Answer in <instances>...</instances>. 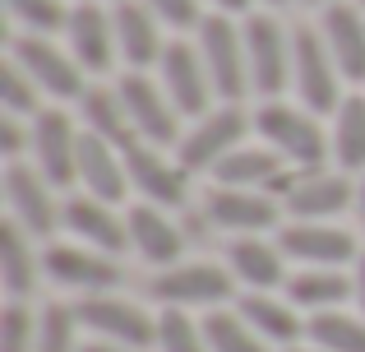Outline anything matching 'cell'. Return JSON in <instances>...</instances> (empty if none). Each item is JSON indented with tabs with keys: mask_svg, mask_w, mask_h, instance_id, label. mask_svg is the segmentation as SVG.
<instances>
[{
	"mask_svg": "<svg viewBox=\"0 0 365 352\" xmlns=\"http://www.w3.org/2000/svg\"><path fill=\"white\" fill-rule=\"evenodd\" d=\"M255 135L282 158L296 172H310V167H324L333 154V139L324 135L319 116L310 107H296V102L268 98L255 107Z\"/></svg>",
	"mask_w": 365,
	"mask_h": 352,
	"instance_id": "obj_1",
	"label": "cell"
},
{
	"mask_svg": "<svg viewBox=\"0 0 365 352\" xmlns=\"http://www.w3.org/2000/svg\"><path fill=\"white\" fill-rule=\"evenodd\" d=\"M250 130H255V116L241 111V102H217L208 116H199L195 126L180 135V144L171 149V154H176V163L185 167V172H213L227 154H236V149L245 144Z\"/></svg>",
	"mask_w": 365,
	"mask_h": 352,
	"instance_id": "obj_2",
	"label": "cell"
},
{
	"mask_svg": "<svg viewBox=\"0 0 365 352\" xmlns=\"http://www.w3.org/2000/svg\"><path fill=\"white\" fill-rule=\"evenodd\" d=\"M9 61H19L28 70V79L56 102H83L88 84H83V65L70 56V46H56L42 33H19L9 37Z\"/></svg>",
	"mask_w": 365,
	"mask_h": 352,
	"instance_id": "obj_3",
	"label": "cell"
},
{
	"mask_svg": "<svg viewBox=\"0 0 365 352\" xmlns=\"http://www.w3.org/2000/svg\"><path fill=\"white\" fill-rule=\"evenodd\" d=\"M199 56H204V65H208L217 102H241L250 93L245 28H236L227 14H204V24H199Z\"/></svg>",
	"mask_w": 365,
	"mask_h": 352,
	"instance_id": "obj_4",
	"label": "cell"
},
{
	"mask_svg": "<svg viewBox=\"0 0 365 352\" xmlns=\"http://www.w3.org/2000/svg\"><path fill=\"white\" fill-rule=\"evenodd\" d=\"M292 89L301 107H310L314 116H333L342 107V74L329 56L324 33H314V28H301L292 37Z\"/></svg>",
	"mask_w": 365,
	"mask_h": 352,
	"instance_id": "obj_5",
	"label": "cell"
},
{
	"mask_svg": "<svg viewBox=\"0 0 365 352\" xmlns=\"http://www.w3.org/2000/svg\"><path fill=\"white\" fill-rule=\"evenodd\" d=\"M232 292H236V273L213 260H180L153 278V297L162 306H180V311H195V306L217 311L232 301Z\"/></svg>",
	"mask_w": 365,
	"mask_h": 352,
	"instance_id": "obj_6",
	"label": "cell"
},
{
	"mask_svg": "<svg viewBox=\"0 0 365 352\" xmlns=\"http://www.w3.org/2000/svg\"><path fill=\"white\" fill-rule=\"evenodd\" d=\"M74 316H79V329H88L93 338H107V343L134 348V352H143L148 343H158V320H153L143 306L116 297V292L79 297V301H74Z\"/></svg>",
	"mask_w": 365,
	"mask_h": 352,
	"instance_id": "obj_7",
	"label": "cell"
},
{
	"mask_svg": "<svg viewBox=\"0 0 365 352\" xmlns=\"http://www.w3.org/2000/svg\"><path fill=\"white\" fill-rule=\"evenodd\" d=\"M116 89L125 98L130 121H134V135H139L143 144H153V149H176L180 144V121L185 116L176 111V102L167 98L162 84H153L143 70H125L116 79Z\"/></svg>",
	"mask_w": 365,
	"mask_h": 352,
	"instance_id": "obj_8",
	"label": "cell"
},
{
	"mask_svg": "<svg viewBox=\"0 0 365 352\" xmlns=\"http://www.w3.org/2000/svg\"><path fill=\"white\" fill-rule=\"evenodd\" d=\"M241 28H245V56H250V93L264 102L282 98V89H292V37L268 14H250Z\"/></svg>",
	"mask_w": 365,
	"mask_h": 352,
	"instance_id": "obj_9",
	"label": "cell"
},
{
	"mask_svg": "<svg viewBox=\"0 0 365 352\" xmlns=\"http://www.w3.org/2000/svg\"><path fill=\"white\" fill-rule=\"evenodd\" d=\"M158 70H162V89L176 102L180 116L199 121V116L213 111L217 89H213V79H208V65H204V56H199V46H190L185 37H171Z\"/></svg>",
	"mask_w": 365,
	"mask_h": 352,
	"instance_id": "obj_10",
	"label": "cell"
},
{
	"mask_svg": "<svg viewBox=\"0 0 365 352\" xmlns=\"http://www.w3.org/2000/svg\"><path fill=\"white\" fill-rule=\"evenodd\" d=\"M42 269L51 283L79 292V297H98V292H111L120 283L116 260L93 251V246H83V241H51L42 251Z\"/></svg>",
	"mask_w": 365,
	"mask_h": 352,
	"instance_id": "obj_11",
	"label": "cell"
},
{
	"mask_svg": "<svg viewBox=\"0 0 365 352\" xmlns=\"http://www.w3.org/2000/svg\"><path fill=\"white\" fill-rule=\"evenodd\" d=\"M277 246L301 269H347V264L361 260L356 236L338 223H287L277 232Z\"/></svg>",
	"mask_w": 365,
	"mask_h": 352,
	"instance_id": "obj_12",
	"label": "cell"
},
{
	"mask_svg": "<svg viewBox=\"0 0 365 352\" xmlns=\"http://www.w3.org/2000/svg\"><path fill=\"white\" fill-rule=\"evenodd\" d=\"M0 181H5L9 218H14L24 232L51 236L56 227H61V204H56V195H51V181L37 172L33 163H24V158H19V163H5Z\"/></svg>",
	"mask_w": 365,
	"mask_h": 352,
	"instance_id": "obj_13",
	"label": "cell"
},
{
	"mask_svg": "<svg viewBox=\"0 0 365 352\" xmlns=\"http://www.w3.org/2000/svg\"><path fill=\"white\" fill-rule=\"evenodd\" d=\"M125 167H130V190L143 199V204L158 208H180L190 195V172L176 163V154L167 158V149L153 144H130L125 149Z\"/></svg>",
	"mask_w": 365,
	"mask_h": 352,
	"instance_id": "obj_14",
	"label": "cell"
},
{
	"mask_svg": "<svg viewBox=\"0 0 365 352\" xmlns=\"http://www.w3.org/2000/svg\"><path fill=\"white\" fill-rule=\"evenodd\" d=\"M204 213L213 218V227L232 236H264L277 227V218L287 213L268 190H241V186H213L204 195Z\"/></svg>",
	"mask_w": 365,
	"mask_h": 352,
	"instance_id": "obj_15",
	"label": "cell"
},
{
	"mask_svg": "<svg viewBox=\"0 0 365 352\" xmlns=\"http://www.w3.org/2000/svg\"><path fill=\"white\" fill-rule=\"evenodd\" d=\"M79 139L83 130H74V121L61 107H42V116L33 121V167L51 186H74L79 181Z\"/></svg>",
	"mask_w": 365,
	"mask_h": 352,
	"instance_id": "obj_16",
	"label": "cell"
},
{
	"mask_svg": "<svg viewBox=\"0 0 365 352\" xmlns=\"http://www.w3.org/2000/svg\"><path fill=\"white\" fill-rule=\"evenodd\" d=\"M287 218L296 223H329L342 208H356V186L347 172H333V167H310V172H296L292 195L282 199Z\"/></svg>",
	"mask_w": 365,
	"mask_h": 352,
	"instance_id": "obj_17",
	"label": "cell"
},
{
	"mask_svg": "<svg viewBox=\"0 0 365 352\" xmlns=\"http://www.w3.org/2000/svg\"><path fill=\"white\" fill-rule=\"evenodd\" d=\"M61 227L70 232V241H83L102 255H125L130 251V227H125V213H116V204L93 195H74L61 204Z\"/></svg>",
	"mask_w": 365,
	"mask_h": 352,
	"instance_id": "obj_18",
	"label": "cell"
},
{
	"mask_svg": "<svg viewBox=\"0 0 365 352\" xmlns=\"http://www.w3.org/2000/svg\"><path fill=\"white\" fill-rule=\"evenodd\" d=\"M125 227H130V251L139 255L143 264H153L158 273L185 260V236L171 223V208H158V204H143L139 199V204L125 213Z\"/></svg>",
	"mask_w": 365,
	"mask_h": 352,
	"instance_id": "obj_19",
	"label": "cell"
},
{
	"mask_svg": "<svg viewBox=\"0 0 365 352\" xmlns=\"http://www.w3.org/2000/svg\"><path fill=\"white\" fill-rule=\"evenodd\" d=\"M65 46H70V56L88 74H107L111 56L120 51L116 46V19H111L102 5H93V0L74 5L70 19H65Z\"/></svg>",
	"mask_w": 365,
	"mask_h": 352,
	"instance_id": "obj_20",
	"label": "cell"
},
{
	"mask_svg": "<svg viewBox=\"0 0 365 352\" xmlns=\"http://www.w3.org/2000/svg\"><path fill=\"white\" fill-rule=\"evenodd\" d=\"M79 186H83V195H93V199L120 204V199L130 195L125 149H116V144H107V139L83 130V139H79Z\"/></svg>",
	"mask_w": 365,
	"mask_h": 352,
	"instance_id": "obj_21",
	"label": "cell"
},
{
	"mask_svg": "<svg viewBox=\"0 0 365 352\" xmlns=\"http://www.w3.org/2000/svg\"><path fill=\"white\" fill-rule=\"evenodd\" d=\"M227 269L236 273V283L250 292H273L287 288V255L277 241H264V236H232L227 246Z\"/></svg>",
	"mask_w": 365,
	"mask_h": 352,
	"instance_id": "obj_22",
	"label": "cell"
},
{
	"mask_svg": "<svg viewBox=\"0 0 365 352\" xmlns=\"http://www.w3.org/2000/svg\"><path fill=\"white\" fill-rule=\"evenodd\" d=\"M111 19H116V46H120L125 61H130V70L162 65V51H167V42H162V33H158L162 19L153 14L143 0H116Z\"/></svg>",
	"mask_w": 365,
	"mask_h": 352,
	"instance_id": "obj_23",
	"label": "cell"
},
{
	"mask_svg": "<svg viewBox=\"0 0 365 352\" xmlns=\"http://www.w3.org/2000/svg\"><path fill=\"white\" fill-rule=\"evenodd\" d=\"M324 42H329V56L338 65V74L347 84H365V14L361 5H329L319 24Z\"/></svg>",
	"mask_w": 365,
	"mask_h": 352,
	"instance_id": "obj_24",
	"label": "cell"
},
{
	"mask_svg": "<svg viewBox=\"0 0 365 352\" xmlns=\"http://www.w3.org/2000/svg\"><path fill=\"white\" fill-rule=\"evenodd\" d=\"M236 311H241V316L250 320V329H255L264 343L292 348V343H301V334H305L301 311H296L292 301L273 297V292H245V297L236 301Z\"/></svg>",
	"mask_w": 365,
	"mask_h": 352,
	"instance_id": "obj_25",
	"label": "cell"
},
{
	"mask_svg": "<svg viewBox=\"0 0 365 352\" xmlns=\"http://www.w3.org/2000/svg\"><path fill=\"white\" fill-rule=\"evenodd\" d=\"M33 241H37L33 232H24L14 218H5V227H0V288H5L9 301H24L37 283L42 255H37Z\"/></svg>",
	"mask_w": 365,
	"mask_h": 352,
	"instance_id": "obj_26",
	"label": "cell"
},
{
	"mask_svg": "<svg viewBox=\"0 0 365 352\" xmlns=\"http://www.w3.org/2000/svg\"><path fill=\"white\" fill-rule=\"evenodd\" d=\"M287 301L296 311H342V301H356V283L342 269H296L287 278Z\"/></svg>",
	"mask_w": 365,
	"mask_h": 352,
	"instance_id": "obj_27",
	"label": "cell"
},
{
	"mask_svg": "<svg viewBox=\"0 0 365 352\" xmlns=\"http://www.w3.org/2000/svg\"><path fill=\"white\" fill-rule=\"evenodd\" d=\"M79 111H83V130H88V135L107 139V144H116V149L139 144L134 121H130V111H125V98H120L116 84H111V89H107V84H93V89L83 93Z\"/></svg>",
	"mask_w": 365,
	"mask_h": 352,
	"instance_id": "obj_28",
	"label": "cell"
},
{
	"mask_svg": "<svg viewBox=\"0 0 365 352\" xmlns=\"http://www.w3.org/2000/svg\"><path fill=\"white\" fill-rule=\"evenodd\" d=\"M287 172V163L268 144H241L236 154H227L213 167V186H241V190H268L277 176Z\"/></svg>",
	"mask_w": 365,
	"mask_h": 352,
	"instance_id": "obj_29",
	"label": "cell"
},
{
	"mask_svg": "<svg viewBox=\"0 0 365 352\" xmlns=\"http://www.w3.org/2000/svg\"><path fill=\"white\" fill-rule=\"evenodd\" d=\"M333 163L338 172L365 176V93H347L342 107L333 111Z\"/></svg>",
	"mask_w": 365,
	"mask_h": 352,
	"instance_id": "obj_30",
	"label": "cell"
},
{
	"mask_svg": "<svg viewBox=\"0 0 365 352\" xmlns=\"http://www.w3.org/2000/svg\"><path fill=\"white\" fill-rule=\"evenodd\" d=\"M305 338L324 352H365V316L319 311V316L305 320Z\"/></svg>",
	"mask_w": 365,
	"mask_h": 352,
	"instance_id": "obj_31",
	"label": "cell"
},
{
	"mask_svg": "<svg viewBox=\"0 0 365 352\" xmlns=\"http://www.w3.org/2000/svg\"><path fill=\"white\" fill-rule=\"evenodd\" d=\"M199 325H204V334H208V352H268V343L250 329V320L241 311L217 306V311H208Z\"/></svg>",
	"mask_w": 365,
	"mask_h": 352,
	"instance_id": "obj_32",
	"label": "cell"
},
{
	"mask_svg": "<svg viewBox=\"0 0 365 352\" xmlns=\"http://www.w3.org/2000/svg\"><path fill=\"white\" fill-rule=\"evenodd\" d=\"M37 98H42V89L28 79L24 65L5 56V65H0V107H5L9 116H19V121H37V116H42Z\"/></svg>",
	"mask_w": 365,
	"mask_h": 352,
	"instance_id": "obj_33",
	"label": "cell"
},
{
	"mask_svg": "<svg viewBox=\"0 0 365 352\" xmlns=\"http://www.w3.org/2000/svg\"><path fill=\"white\" fill-rule=\"evenodd\" d=\"M74 334H79V316H74V306L51 301V306H42V316H37V348L33 352H79L83 343Z\"/></svg>",
	"mask_w": 365,
	"mask_h": 352,
	"instance_id": "obj_34",
	"label": "cell"
},
{
	"mask_svg": "<svg viewBox=\"0 0 365 352\" xmlns=\"http://www.w3.org/2000/svg\"><path fill=\"white\" fill-rule=\"evenodd\" d=\"M158 352H208L204 325H195L190 311H180V306H162V316H158Z\"/></svg>",
	"mask_w": 365,
	"mask_h": 352,
	"instance_id": "obj_35",
	"label": "cell"
},
{
	"mask_svg": "<svg viewBox=\"0 0 365 352\" xmlns=\"http://www.w3.org/2000/svg\"><path fill=\"white\" fill-rule=\"evenodd\" d=\"M5 9L14 14V24H24V33H42V37H51L70 19V9L61 0H5Z\"/></svg>",
	"mask_w": 365,
	"mask_h": 352,
	"instance_id": "obj_36",
	"label": "cell"
},
{
	"mask_svg": "<svg viewBox=\"0 0 365 352\" xmlns=\"http://www.w3.org/2000/svg\"><path fill=\"white\" fill-rule=\"evenodd\" d=\"M37 348V316L24 301H5L0 311V352H33Z\"/></svg>",
	"mask_w": 365,
	"mask_h": 352,
	"instance_id": "obj_37",
	"label": "cell"
},
{
	"mask_svg": "<svg viewBox=\"0 0 365 352\" xmlns=\"http://www.w3.org/2000/svg\"><path fill=\"white\" fill-rule=\"evenodd\" d=\"M143 5H148L167 28H180V33L204 24V14H199V0H143Z\"/></svg>",
	"mask_w": 365,
	"mask_h": 352,
	"instance_id": "obj_38",
	"label": "cell"
},
{
	"mask_svg": "<svg viewBox=\"0 0 365 352\" xmlns=\"http://www.w3.org/2000/svg\"><path fill=\"white\" fill-rule=\"evenodd\" d=\"M351 283H356V306H361V316H365V251H361V260L351 264Z\"/></svg>",
	"mask_w": 365,
	"mask_h": 352,
	"instance_id": "obj_39",
	"label": "cell"
},
{
	"mask_svg": "<svg viewBox=\"0 0 365 352\" xmlns=\"http://www.w3.org/2000/svg\"><path fill=\"white\" fill-rule=\"evenodd\" d=\"M79 352H134V348H120V343H107V338H88Z\"/></svg>",
	"mask_w": 365,
	"mask_h": 352,
	"instance_id": "obj_40",
	"label": "cell"
},
{
	"mask_svg": "<svg viewBox=\"0 0 365 352\" xmlns=\"http://www.w3.org/2000/svg\"><path fill=\"white\" fill-rule=\"evenodd\" d=\"M213 5H217V14H245L250 0H213Z\"/></svg>",
	"mask_w": 365,
	"mask_h": 352,
	"instance_id": "obj_41",
	"label": "cell"
},
{
	"mask_svg": "<svg viewBox=\"0 0 365 352\" xmlns=\"http://www.w3.org/2000/svg\"><path fill=\"white\" fill-rule=\"evenodd\" d=\"M356 218H361V227H365V176L356 181Z\"/></svg>",
	"mask_w": 365,
	"mask_h": 352,
	"instance_id": "obj_42",
	"label": "cell"
},
{
	"mask_svg": "<svg viewBox=\"0 0 365 352\" xmlns=\"http://www.w3.org/2000/svg\"><path fill=\"white\" fill-rule=\"evenodd\" d=\"M282 352H324V348H314V343H292V348H282Z\"/></svg>",
	"mask_w": 365,
	"mask_h": 352,
	"instance_id": "obj_43",
	"label": "cell"
},
{
	"mask_svg": "<svg viewBox=\"0 0 365 352\" xmlns=\"http://www.w3.org/2000/svg\"><path fill=\"white\" fill-rule=\"evenodd\" d=\"M305 5H338V0H305Z\"/></svg>",
	"mask_w": 365,
	"mask_h": 352,
	"instance_id": "obj_44",
	"label": "cell"
},
{
	"mask_svg": "<svg viewBox=\"0 0 365 352\" xmlns=\"http://www.w3.org/2000/svg\"><path fill=\"white\" fill-rule=\"evenodd\" d=\"M268 5H287V0H268Z\"/></svg>",
	"mask_w": 365,
	"mask_h": 352,
	"instance_id": "obj_45",
	"label": "cell"
},
{
	"mask_svg": "<svg viewBox=\"0 0 365 352\" xmlns=\"http://www.w3.org/2000/svg\"><path fill=\"white\" fill-rule=\"evenodd\" d=\"M356 5H361V9H365V0H356Z\"/></svg>",
	"mask_w": 365,
	"mask_h": 352,
	"instance_id": "obj_46",
	"label": "cell"
},
{
	"mask_svg": "<svg viewBox=\"0 0 365 352\" xmlns=\"http://www.w3.org/2000/svg\"><path fill=\"white\" fill-rule=\"evenodd\" d=\"M79 5H83V0H79ZM93 5H98V0H93Z\"/></svg>",
	"mask_w": 365,
	"mask_h": 352,
	"instance_id": "obj_47",
	"label": "cell"
}]
</instances>
